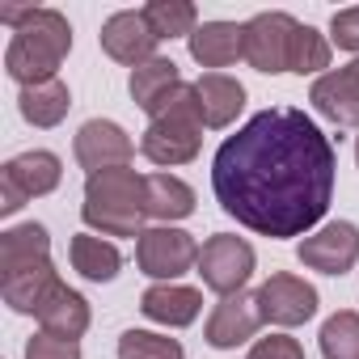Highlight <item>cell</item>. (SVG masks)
Here are the masks:
<instances>
[{"label":"cell","instance_id":"obj_1","mask_svg":"<svg viewBox=\"0 0 359 359\" xmlns=\"http://www.w3.org/2000/svg\"><path fill=\"white\" fill-rule=\"evenodd\" d=\"M338 152L296 106L258 110L212 156V191L241 229L287 241L309 237L334 199Z\"/></svg>","mask_w":359,"mask_h":359},{"label":"cell","instance_id":"obj_2","mask_svg":"<svg viewBox=\"0 0 359 359\" xmlns=\"http://www.w3.org/2000/svg\"><path fill=\"white\" fill-rule=\"evenodd\" d=\"M72 51V26L60 9H34L22 18V26L13 30L9 39V51H5V72L30 89V85H47L55 81L60 64L68 60Z\"/></svg>","mask_w":359,"mask_h":359},{"label":"cell","instance_id":"obj_3","mask_svg":"<svg viewBox=\"0 0 359 359\" xmlns=\"http://www.w3.org/2000/svg\"><path fill=\"white\" fill-rule=\"evenodd\" d=\"M81 220L97 233V237H144V173L135 169H106L93 173L85 182V203H81Z\"/></svg>","mask_w":359,"mask_h":359},{"label":"cell","instance_id":"obj_4","mask_svg":"<svg viewBox=\"0 0 359 359\" xmlns=\"http://www.w3.org/2000/svg\"><path fill=\"white\" fill-rule=\"evenodd\" d=\"M203 148V118H199V97H195V85H177L161 110L148 118V131L140 140V152L161 165V169H173V165H191Z\"/></svg>","mask_w":359,"mask_h":359},{"label":"cell","instance_id":"obj_5","mask_svg":"<svg viewBox=\"0 0 359 359\" xmlns=\"http://www.w3.org/2000/svg\"><path fill=\"white\" fill-rule=\"evenodd\" d=\"M64 182V165L47 148H30L0 165V216H18L30 199L51 195Z\"/></svg>","mask_w":359,"mask_h":359},{"label":"cell","instance_id":"obj_6","mask_svg":"<svg viewBox=\"0 0 359 359\" xmlns=\"http://www.w3.org/2000/svg\"><path fill=\"white\" fill-rule=\"evenodd\" d=\"M254 266H258V254H254V245H250L245 237H237V233H216V237L203 241L195 271H199L203 287L224 300V296H241V292H245Z\"/></svg>","mask_w":359,"mask_h":359},{"label":"cell","instance_id":"obj_7","mask_svg":"<svg viewBox=\"0 0 359 359\" xmlns=\"http://www.w3.org/2000/svg\"><path fill=\"white\" fill-rule=\"evenodd\" d=\"M199 250L203 245L187 229L156 224V229H144V237L135 241V266L156 283H177L191 266H199Z\"/></svg>","mask_w":359,"mask_h":359},{"label":"cell","instance_id":"obj_8","mask_svg":"<svg viewBox=\"0 0 359 359\" xmlns=\"http://www.w3.org/2000/svg\"><path fill=\"white\" fill-rule=\"evenodd\" d=\"M300 30V22L283 9H271V13H258L245 22V64L254 72H266V76H279L287 72V55H292V34Z\"/></svg>","mask_w":359,"mask_h":359},{"label":"cell","instance_id":"obj_9","mask_svg":"<svg viewBox=\"0 0 359 359\" xmlns=\"http://www.w3.org/2000/svg\"><path fill=\"white\" fill-rule=\"evenodd\" d=\"M254 300H258L262 321H271V325H279V330H292V325L313 321V317H317V304H321L317 287L304 283L300 275H287V271L271 275V279L254 292Z\"/></svg>","mask_w":359,"mask_h":359},{"label":"cell","instance_id":"obj_10","mask_svg":"<svg viewBox=\"0 0 359 359\" xmlns=\"http://www.w3.org/2000/svg\"><path fill=\"white\" fill-rule=\"evenodd\" d=\"M296 258L317 275H346L359 262V229L351 220L321 224L317 233H309L296 245Z\"/></svg>","mask_w":359,"mask_h":359},{"label":"cell","instance_id":"obj_11","mask_svg":"<svg viewBox=\"0 0 359 359\" xmlns=\"http://www.w3.org/2000/svg\"><path fill=\"white\" fill-rule=\"evenodd\" d=\"M72 148H76L81 169H89V177H93V173H106V169H123V165L135 156L131 135H127L114 118H89V123L76 131Z\"/></svg>","mask_w":359,"mask_h":359},{"label":"cell","instance_id":"obj_12","mask_svg":"<svg viewBox=\"0 0 359 359\" xmlns=\"http://www.w3.org/2000/svg\"><path fill=\"white\" fill-rule=\"evenodd\" d=\"M97 43H102V51H106L114 64H127V68H140V64L156 60V47H161V39L152 34V26H148L144 13H135V9H123V13L106 18Z\"/></svg>","mask_w":359,"mask_h":359},{"label":"cell","instance_id":"obj_13","mask_svg":"<svg viewBox=\"0 0 359 359\" xmlns=\"http://www.w3.org/2000/svg\"><path fill=\"white\" fill-rule=\"evenodd\" d=\"M309 102L321 118L338 127H359V60H351L346 68L321 72L309 89Z\"/></svg>","mask_w":359,"mask_h":359},{"label":"cell","instance_id":"obj_14","mask_svg":"<svg viewBox=\"0 0 359 359\" xmlns=\"http://www.w3.org/2000/svg\"><path fill=\"white\" fill-rule=\"evenodd\" d=\"M258 325H262L258 300H254L250 292H241V296H224V300L212 309V317H208V325H203V338H208V346H216V351H233V346H245V342L258 334Z\"/></svg>","mask_w":359,"mask_h":359},{"label":"cell","instance_id":"obj_15","mask_svg":"<svg viewBox=\"0 0 359 359\" xmlns=\"http://www.w3.org/2000/svg\"><path fill=\"white\" fill-rule=\"evenodd\" d=\"M140 313L148 321H156V325L182 330V325H191L203 313V292L199 287H187V283H152L140 296Z\"/></svg>","mask_w":359,"mask_h":359},{"label":"cell","instance_id":"obj_16","mask_svg":"<svg viewBox=\"0 0 359 359\" xmlns=\"http://www.w3.org/2000/svg\"><path fill=\"white\" fill-rule=\"evenodd\" d=\"M195 97H199V118L212 131L229 127L245 110V85L237 76H229V72H203L195 81Z\"/></svg>","mask_w":359,"mask_h":359},{"label":"cell","instance_id":"obj_17","mask_svg":"<svg viewBox=\"0 0 359 359\" xmlns=\"http://www.w3.org/2000/svg\"><path fill=\"white\" fill-rule=\"evenodd\" d=\"M51 262V237L43 224H13L0 233V279H13L22 271H34Z\"/></svg>","mask_w":359,"mask_h":359},{"label":"cell","instance_id":"obj_18","mask_svg":"<svg viewBox=\"0 0 359 359\" xmlns=\"http://www.w3.org/2000/svg\"><path fill=\"white\" fill-rule=\"evenodd\" d=\"M187 43H191V60L199 68L220 72V68H229V64H237L245 55V26H237V22H203Z\"/></svg>","mask_w":359,"mask_h":359},{"label":"cell","instance_id":"obj_19","mask_svg":"<svg viewBox=\"0 0 359 359\" xmlns=\"http://www.w3.org/2000/svg\"><path fill=\"white\" fill-rule=\"evenodd\" d=\"M144 208H148V220L156 224L187 220L195 216V187L173 173H144Z\"/></svg>","mask_w":359,"mask_h":359},{"label":"cell","instance_id":"obj_20","mask_svg":"<svg viewBox=\"0 0 359 359\" xmlns=\"http://www.w3.org/2000/svg\"><path fill=\"white\" fill-rule=\"evenodd\" d=\"M39 325H43V334H55V338L76 342V338H85V330H89V300H85L76 287L60 283V287L51 292V300L39 309Z\"/></svg>","mask_w":359,"mask_h":359},{"label":"cell","instance_id":"obj_21","mask_svg":"<svg viewBox=\"0 0 359 359\" xmlns=\"http://www.w3.org/2000/svg\"><path fill=\"white\" fill-rule=\"evenodd\" d=\"M60 283H64L60 271H55L51 262H43V266L22 271V275H13V279H0V296H5V304H9L13 313L39 317V309L51 300V292H55Z\"/></svg>","mask_w":359,"mask_h":359},{"label":"cell","instance_id":"obj_22","mask_svg":"<svg viewBox=\"0 0 359 359\" xmlns=\"http://www.w3.org/2000/svg\"><path fill=\"white\" fill-rule=\"evenodd\" d=\"M177 85H182V72H177V64H173V60H165V55H156V60H148V64L131 68V81H127L131 102H135L148 118L161 110V102H165Z\"/></svg>","mask_w":359,"mask_h":359},{"label":"cell","instance_id":"obj_23","mask_svg":"<svg viewBox=\"0 0 359 359\" xmlns=\"http://www.w3.org/2000/svg\"><path fill=\"white\" fill-rule=\"evenodd\" d=\"M68 258H72V271L85 275L89 283H110L123 271L118 245L106 241V237H97V233H76L72 245H68Z\"/></svg>","mask_w":359,"mask_h":359},{"label":"cell","instance_id":"obj_24","mask_svg":"<svg viewBox=\"0 0 359 359\" xmlns=\"http://www.w3.org/2000/svg\"><path fill=\"white\" fill-rule=\"evenodd\" d=\"M18 110L30 127H60L72 110V89L60 76L47 81V85H30V89L18 93Z\"/></svg>","mask_w":359,"mask_h":359},{"label":"cell","instance_id":"obj_25","mask_svg":"<svg viewBox=\"0 0 359 359\" xmlns=\"http://www.w3.org/2000/svg\"><path fill=\"white\" fill-rule=\"evenodd\" d=\"M144 22L152 26V34L165 43V39H191L199 30V9L191 0H148L140 9Z\"/></svg>","mask_w":359,"mask_h":359},{"label":"cell","instance_id":"obj_26","mask_svg":"<svg viewBox=\"0 0 359 359\" xmlns=\"http://www.w3.org/2000/svg\"><path fill=\"white\" fill-rule=\"evenodd\" d=\"M321 68H330V39L313 26H300L292 34V55H287V72L296 76H321Z\"/></svg>","mask_w":359,"mask_h":359},{"label":"cell","instance_id":"obj_27","mask_svg":"<svg viewBox=\"0 0 359 359\" xmlns=\"http://www.w3.org/2000/svg\"><path fill=\"white\" fill-rule=\"evenodd\" d=\"M317 342H321L325 359H359V313L342 309V313L325 317Z\"/></svg>","mask_w":359,"mask_h":359},{"label":"cell","instance_id":"obj_28","mask_svg":"<svg viewBox=\"0 0 359 359\" xmlns=\"http://www.w3.org/2000/svg\"><path fill=\"white\" fill-rule=\"evenodd\" d=\"M118 359H187L182 342L152 334V330H127L118 338Z\"/></svg>","mask_w":359,"mask_h":359},{"label":"cell","instance_id":"obj_29","mask_svg":"<svg viewBox=\"0 0 359 359\" xmlns=\"http://www.w3.org/2000/svg\"><path fill=\"white\" fill-rule=\"evenodd\" d=\"M26 359H81V342L55 338V334H34L26 342Z\"/></svg>","mask_w":359,"mask_h":359},{"label":"cell","instance_id":"obj_30","mask_svg":"<svg viewBox=\"0 0 359 359\" xmlns=\"http://www.w3.org/2000/svg\"><path fill=\"white\" fill-rule=\"evenodd\" d=\"M330 43H338L342 51H355V55H359V5L338 9V13L330 18Z\"/></svg>","mask_w":359,"mask_h":359},{"label":"cell","instance_id":"obj_31","mask_svg":"<svg viewBox=\"0 0 359 359\" xmlns=\"http://www.w3.org/2000/svg\"><path fill=\"white\" fill-rule=\"evenodd\" d=\"M245 359H304V346L287 334H271V338H258Z\"/></svg>","mask_w":359,"mask_h":359},{"label":"cell","instance_id":"obj_32","mask_svg":"<svg viewBox=\"0 0 359 359\" xmlns=\"http://www.w3.org/2000/svg\"><path fill=\"white\" fill-rule=\"evenodd\" d=\"M355 165H359V135H355Z\"/></svg>","mask_w":359,"mask_h":359}]
</instances>
